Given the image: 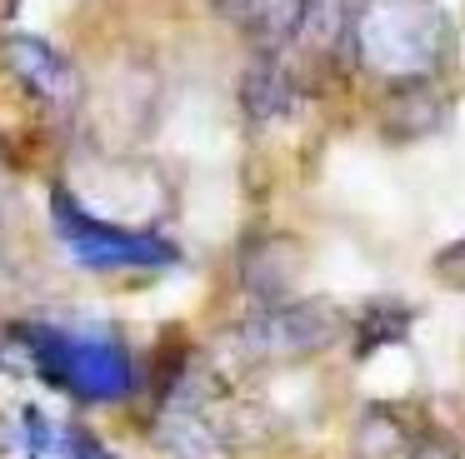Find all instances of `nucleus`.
<instances>
[{"label":"nucleus","instance_id":"obj_4","mask_svg":"<svg viewBox=\"0 0 465 459\" xmlns=\"http://www.w3.org/2000/svg\"><path fill=\"white\" fill-rule=\"evenodd\" d=\"M55 220H61V239L71 245V255L81 259L85 269H161L175 265V249L165 239L151 235H125V230L105 225V220H91L71 195H55Z\"/></svg>","mask_w":465,"mask_h":459},{"label":"nucleus","instance_id":"obj_12","mask_svg":"<svg viewBox=\"0 0 465 459\" xmlns=\"http://www.w3.org/2000/svg\"><path fill=\"white\" fill-rule=\"evenodd\" d=\"M21 439H25V454H31V459H55V444H61V425H51L41 409L25 405V409H21Z\"/></svg>","mask_w":465,"mask_h":459},{"label":"nucleus","instance_id":"obj_3","mask_svg":"<svg viewBox=\"0 0 465 459\" xmlns=\"http://www.w3.org/2000/svg\"><path fill=\"white\" fill-rule=\"evenodd\" d=\"M345 329H351V319L331 299H291V305L255 309L235 329V339L255 359H295V355H315V349L341 345Z\"/></svg>","mask_w":465,"mask_h":459},{"label":"nucleus","instance_id":"obj_1","mask_svg":"<svg viewBox=\"0 0 465 459\" xmlns=\"http://www.w3.org/2000/svg\"><path fill=\"white\" fill-rule=\"evenodd\" d=\"M361 60L391 80H420L445 45V15L435 0H361L351 20Z\"/></svg>","mask_w":465,"mask_h":459},{"label":"nucleus","instance_id":"obj_8","mask_svg":"<svg viewBox=\"0 0 465 459\" xmlns=\"http://www.w3.org/2000/svg\"><path fill=\"white\" fill-rule=\"evenodd\" d=\"M215 10L261 45H281V40L295 35L301 0H215Z\"/></svg>","mask_w":465,"mask_h":459},{"label":"nucleus","instance_id":"obj_13","mask_svg":"<svg viewBox=\"0 0 465 459\" xmlns=\"http://www.w3.org/2000/svg\"><path fill=\"white\" fill-rule=\"evenodd\" d=\"M405 459H460V449H455L450 435H440V429H425V435L411 439Z\"/></svg>","mask_w":465,"mask_h":459},{"label":"nucleus","instance_id":"obj_2","mask_svg":"<svg viewBox=\"0 0 465 459\" xmlns=\"http://www.w3.org/2000/svg\"><path fill=\"white\" fill-rule=\"evenodd\" d=\"M25 349H31L41 379L75 399H125L135 389V365L125 355L121 339L111 335H75V329H51L31 325L25 329Z\"/></svg>","mask_w":465,"mask_h":459},{"label":"nucleus","instance_id":"obj_9","mask_svg":"<svg viewBox=\"0 0 465 459\" xmlns=\"http://www.w3.org/2000/svg\"><path fill=\"white\" fill-rule=\"evenodd\" d=\"M351 0H301V15H295V35H301L305 50L315 55H331L351 40Z\"/></svg>","mask_w":465,"mask_h":459},{"label":"nucleus","instance_id":"obj_10","mask_svg":"<svg viewBox=\"0 0 465 459\" xmlns=\"http://www.w3.org/2000/svg\"><path fill=\"white\" fill-rule=\"evenodd\" d=\"M355 339H361V355H371V349L391 345V339H401L405 329H411V309L405 305H365V315L355 319Z\"/></svg>","mask_w":465,"mask_h":459},{"label":"nucleus","instance_id":"obj_6","mask_svg":"<svg viewBox=\"0 0 465 459\" xmlns=\"http://www.w3.org/2000/svg\"><path fill=\"white\" fill-rule=\"evenodd\" d=\"M5 60H11V70L45 100V105L71 110L75 100H81V70H75L71 60L51 45V40H41V35H11V40H5Z\"/></svg>","mask_w":465,"mask_h":459},{"label":"nucleus","instance_id":"obj_5","mask_svg":"<svg viewBox=\"0 0 465 459\" xmlns=\"http://www.w3.org/2000/svg\"><path fill=\"white\" fill-rule=\"evenodd\" d=\"M155 439L171 459H231L221 429L205 419L201 395H191V379H181V389H165V409L161 425H155Z\"/></svg>","mask_w":465,"mask_h":459},{"label":"nucleus","instance_id":"obj_7","mask_svg":"<svg viewBox=\"0 0 465 459\" xmlns=\"http://www.w3.org/2000/svg\"><path fill=\"white\" fill-rule=\"evenodd\" d=\"M241 100H245V115L261 120V125H271V120H285L295 110V80L291 70L281 65V60H255L251 70H245L241 80Z\"/></svg>","mask_w":465,"mask_h":459},{"label":"nucleus","instance_id":"obj_11","mask_svg":"<svg viewBox=\"0 0 465 459\" xmlns=\"http://www.w3.org/2000/svg\"><path fill=\"white\" fill-rule=\"evenodd\" d=\"M355 449H361V459H405V449H411V435H405V425H395V415L375 409V415L361 425V439H355Z\"/></svg>","mask_w":465,"mask_h":459}]
</instances>
